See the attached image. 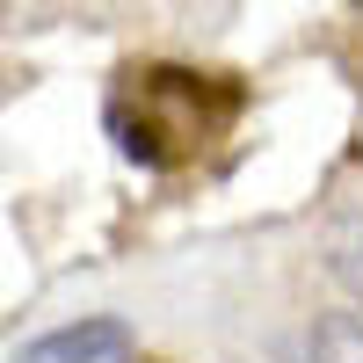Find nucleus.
Masks as SVG:
<instances>
[{
  "instance_id": "1",
  "label": "nucleus",
  "mask_w": 363,
  "mask_h": 363,
  "mask_svg": "<svg viewBox=\"0 0 363 363\" xmlns=\"http://www.w3.org/2000/svg\"><path fill=\"white\" fill-rule=\"evenodd\" d=\"M247 109V87L233 73H196V66H131L116 73L109 95V131L131 160L145 167H182L196 160L211 138L233 131V116Z\"/></svg>"
},
{
  "instance_id": "4",
  "label": "nucleus",
  "mask_w": 363,
  "mask_h": 363,
  "mask_svg": "<svg viewBox=\"0 0 363 363\" xmlns=\"http://www.w3.org/2000/svg\"><path fill=\"white\" fill-rule=\"evenodd\" d=\"M306 363H363V320L356 313H320L306 327Z\"/></svg>"
},
{
  "instance_id": "3",
  "label": "nucleus",
  "mask_w": 363,
  "mask_h": 363,
  "mask_svg": "<svg viewBox=\"0 0 363 363\" xmlns=\"http://www.w3.org/2000/svg\"><path fill=\"white\" fill-rule=\"evenodd\" d=\"M327 269H335V284L349 291V306L363 320V211H342L327 225Z\"/></svg>"
},
{
  "instance_id": "5",
  "label": "nucleus",
  "mask_w": 363,
  "mask_h": 363,
  "mask_svg": "<svg viewBox=\"0 0 363 363\" xmlns=\"http://www.w3.org/2000/svg\"><path fill=\"white\" fill-rule=\"evenodd\" d=\"M153 363H167V356H153Z\"/></svg>"
},
{
  "instance_id": "2",
  "label": "nucleus",
  "mask_w": 363,
  "mask_h": 363,
  "mask_svg": "<svg viewBox=\"0 0 363 363\" xmlns=\"http://www.w3.org/2000/svg\"><path fill=\"white\" fill-rule=\"evenodd\" d=\"M116 356H131V327L95 313V320H73V327H51V335L22 342L8 363H116Z\"/></svg>"
}]
</instances>
